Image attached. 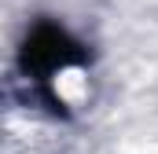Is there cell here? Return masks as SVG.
I'll return each instance as SVG.
<instances>
[{
  "label": "cell",
  "instance_id": "obj_1",
  "mask_svg": "<svg viewBox=\"0 0 158 154\" xmlns=\"http://www.w3.org/2000/svg\"><path fill=\"white\" fill-rule=\"evenodd\" d=\"M85 63V48L55 22H40L22 44V70L37 77H52L55 70Z\"/></svg>",
  "mask_w": 158,
  "mask_h": 154
}]
</instances>
